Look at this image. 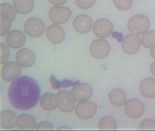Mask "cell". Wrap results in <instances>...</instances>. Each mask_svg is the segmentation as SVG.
<instances>
[{"label": "cell", "mask_w": 155, "mask_h": 131, "mask_svg": "<svg viewBox=\"0 0 155 131\" xmlns=\"http://www.w3.org/2000/svg\"><path fill=\"white\" fill-rule=\"evenodd\" d=\"M61 83H62V87L63 88H67L68 87H74L81 84V82L78 80L72 81L71 80L67 79H64L63 80L61 81Z\"/></svg>", "instance_id": "obj_30"}, {"label": "cell", "mask_w": 155, "mask_h": 131, "mask_svg": "<svg viewBox=\"0 0 155 131\" xmlns=\"http://www.w3.org/2000/svg\"><path fill=\"white\" fill-rule=\"evenodd\" d=\"M111 47L108 41L103 38L96 39L92 42L90 51L92 56L97 59H104L108 56Z\"/></svg>", "instance_id": "obj_4"}, {"label": "cell", "mask_w": 155, "mask_h": 131, "mask_svg": "<svg viewBox=\"0 0 155 131\" xmlns=\"http://www.w3.org/2000/svg\"><path fill=\"white\" fill-rule=\"evenodd\" d=\"M140 39L138 34H128L125 36L122 43L124 52L128 55H134L138 53L140 47Z\"/></svg>", "instance_id": "obj_9"}, {"label": "cell", "mask_w": 155, "mask_h": 131, "mask_svg": "<svg viewBox=\"0 0 155 131\" xmlns=\"http://www.w3.org/2000/svg\"><path fill=\"white\" fill-rule=\"evenodd\" d=\"M58 106L62 112L69 113L73 111L75 106L74 99L71 93L63 90L60 91L56 95Z\"/></svg>", "instance_id": "obj_11"}, {"label": "cell", "mask_w": 155, "mask_h": 131, "mask_svg": "<svg viewBox=\"0 0 155 131\" xmlns=\"http://www.w3.org/2000/svg\"><path fill=\"white\" fill-rule=\"evenodd\" d=\"M34 0H13L15 10L19 14H28L34 8Z\"/></svg>", "instance_id": "obj_23"}, {"label": "cell", "mask_w": 155, "mask_h": 131, "mask_svg": "<svg viewBox=\"0 0 155 131\" xmlns=\"http://www.w3.org/2000/svg\"><path fill=\"white\" fill-rule=\"evenodd\" d=\"M6 41L9 47L12 49H19L25 44L26 37L22 31L13 30L7 34Z\"/></svg>", "instance_id": "obj_15"}, {"label": "cell", "mask_w": 155, "mask_h": 131, "mask_svg": "<svg viewBox=\"0 0 155 131\" xmlns=\"http://www.w3.org/2000/svg\"><path fill=\"white\" fill-rule=\"evenodd\" d=\"M24 28L28 36L36 38L43 34L45 28L42 20L38 18H31L25 22Z\"/></svg>", "instance_id": "obj_5"}, {"label": "cell", "mask_w": 155, "mask_h": 131, "mask_svg": "<svg viewBox=\"0 0 155 131\" xmlns=\"http://www.w3.org/2000/svg\"><path fill=\"white\" fill-rule=\"evenodd\" d=\"M150 55L153 59H155V45H154L150 50Z\"/></svg>", "instance_id": "obj_35"}, {"label": "cell", "mask_w": 155, "mask_h": 131, "mask_svg": "<svg viewBox=\"0 0 155 131\" xmlns=\"http://www.w3.org/2000/svg\"><path fill=\"white\" fill-rule=\"evenodd\" d=\"M17 125V117L14 112L6 110L1 113V126L5 129L14 128Z\"/></svg>", "instance_id": "obj_19"}, {"label": "cell", "mask_w": 155, "mask_h": 131, "mask_svg": "<svg viewBox=\"0 0 155 131\" xmlns=\"http://www.w3.org/2000/svg\"><path fill=\"white\" fill-rule=\"evenodd\" d=\"M58 129H70V128L67 127L66 126H61L58 128Z\"/></svg>", "instance_id": "obj_36"}, {"label": "cell", "mask_w": 155, "mask_h": 131, "mask_svg": "<svg viewBox=\"0 0 155 131\" xmlns=\"http://www.w3.org/2000/svg\"><path fill=\"white\" fill-rule=\"evenodd\" d=\"M0 50H1L0 64H5L9 59V57L10 55V51L8 47L3 43L0 44Z\"/></svg>", "instance_id": "obj_27"}, {"label": "cell", "mask_w": 155, "mask_h": 131, "mask_svg": "<svg viewBox=\"0 0 155 131\" xmlns=\"http://www.w3.org/2000/svg\"><path fill=\"white\" fill-rule=\"evenodd\" d=\"M72 11L68 8L64 6H54L49 11L50 20L56 24H62L69 20Z\"/></svg>", "instance_id": "obj_6"}, {"label": "cell", "mask_w": 155, "mask_h": 131, "mask_svg": "<svg viewBox=\"0 0 155 131\" xmlns=\"http://www.w3.org/2000/svg\"><path fill=\"white\" fill-rule=\"evenodd\" d=\"M141 130L151 129L155 130V121L151 119H147L143 120L140 125Z\"/></svg>", "instance_id": "obj_29"}, {"label": "cell", "mask_w": 155, "mask_h": 131, "mask_svg": "<svg viewBox=\"0 0 155 131\" xmlns=\"http://www.w3.org/2000/svg\"><path fill=\"white\" fill-rule=\"evenodd\" d=\"M16 60L22 67H30L36 61V56L33 51L28 48H22L17 52Z\"/></svg>", "instance_id": "obj_16"}, {"label": "cell", "mask_w": 155, "mask_h": 131, "mask_svg": "<svg viewBox=\"0 0 155 131\" xmlns=\"http://www.w3.org/2000/svg\"><path fill=\"white\" fill-rule=\"evenodd\" d=\"M98 127L101 130H115L117 128V123L113 117L105 116L100 120Z\"/></svg>", "instance_id": "obj_24"}, {"label": "cell", "mask_w": 155, "mask_h": 131, "mask_svg": "<svg viewBox=\"0 0 155 131\" xmlns=\"http://www.w3.org/2000/svg\"><path fill=\"white\" fill-rule=\"evenodd\" d=\"M93 21L91 17L86 14H81L75 17L73 22L75 30L81 34H87L91 31Z\"/></svg>", "instance_id": "obj_14"}, {"label": "cell", "mask_w": 155, "mask_h": 131, "mask_svg": "<svg viewBox=\"0 0 155 131\" xmlns=\"http://www.w3.org/2000/svg\"><path fill=\"white\" fill-rule=\"evenodd\" d=\"M40 96L41 89L37 81L25 75L14 80L8 90L12 105L21 110L32 109L38 102Z\"/></svg>", "instance_id": "obj_1"}, {"label": "cell", "mask_w": 155, "mask_h": 131, "mask_svg": "<svg viewBox=\"0 0 155 131\" xmlns=\"http://www.w3.org/2000/svg\"><path fill=\"white\" fill-rule=\"evenodd\" d=\"M149 19L143 14H137L131 17L127 23V28L130 33L140 35L149 29Z\"/></svg>", "instance_id": "obj_3"}, {"label": "cell", "mask_w": 155, "mask_h": 131, "mask_svg": "<svg viewBox=\"0 0 155 131\" xmlns=\"http://www.w3.org/2000/svg\"><path fill=\"white\" fill-rule=\"evenodd\" d=\"M48 39L53 44H60L63 42L65 33L64 29L61 26L56 24L51 25L48 27L46 31Z\"/></svg>", "instance_id": "obj_17"}, {"label": "cell", "mask_w": 155, "mask_h": 131, "mask_svg": "<svg viewBox=\"0 0 155 131\" xmlns=\"http://www.w3.org/2000/svg\"><path fill=\"white\" fill-rule=\"evenodd\" d=\"M1 9V36H4L8 34L12 22L15 18L16 11L11 5L3 3L0 5Z\"/></svg>", "instance_id": "obj_2"}, {"label": "cell", "mask_w": 155, "mask_h": 131, "mask_svg": "<svg viewBox=\"0 0 155 131\" xmlns=\"http://www.w3.org/2000/svg\"><path fill=\"white\" fill-rule=\"evenodd\" d=\"M75 2L79 8L88 9L94 5L96 0H75Z\"/></svg>", "instance_id": "obj_28"}, {"label": "cell", "mask_w": 155, "mask_h": 131, "mask_svg": "<svg viewBox=\"0 0 155 131\" xmlns=\"http://www.w3.org/2000/svg\"><path fill=\"white\" fill-rule=\"evenodd\" d=\"M113 2L117 8L125 11L131 7L133 4V0H113Z\"/></svg>", "instance_id": "obj_26"}, {"label": "cell", "mask_w": 155, "mask_h": 131, "mask_svg": "<svg viewBox=\"0 0 155 131\" xmlns=\"http://www.w3.org/2000/svg\"><path fill=\"white\" fill-rule=\"evenodd\" d=\"M37 130H53V126L48 121H42L36 127Z\"/></svg>", "instance_id": "obj_31"}, {"label": "cell", "mask_w": 155, "mask_h": 131, "mask_svg": "<svg viewBox=\"0 0 155 131\" xmlns=\"http://www.w3.org/2000/svg\"><path fill=\"white\" fill-rule=\"evenodd\" d=\"M139 91L141 95L147 98L155 97V79H144L140 84Z\"/></svg>", "instance_id": "obj_18"}, {"label": "cell", "mask_w": 155, "mask_h": 131, "mask_svg": "<svg viewBox=\"0 0 155 131\" xmlns=\"http://www.w3.org/2000/svg\"><path fill=\"white\" fill-rule=\"evenodd\" d=\"M113 31V25L107 19H100L94 22L93 32L94 35L100 38H105L110 36Z\"/></svg>", "instance_id": "obj_10"}, {"label": "cell", "mask_w": 155, "mask_h": 131, "mask_svg": "<svg viewBox=\"0 0 155 131\" xmlns=\"http://www.w3.org/2000/svg\"><path fill=\"white\" fill-rule=\"evenodd\" d=\"M108 96L110 102L114 106H122L126 103L127 96L125 91L121 89L112 90Z\"/></svg>", "instance_id": "obj_20"}, {"label": "cell", "mask_w": 155, "mask_h": 131, "mask_svg": "<svg viewBox=\"0 0 155 131\" xmlns=\"http://www.w3.org/2000/svg\"><path fill=\"white\" fill-rule=\"evenodd\" d=\"M21 68L18 63L10 61L3 66L1 70V77L5 81L14 80L19 77Z\"/></svg>", "instance_id": "obj_12"}, {"label": "cell", "mask_w": 155, "mask_h": 131, "mask_svg": "<svg viewBox=\"0 0 155 131\" xmlns=\"http://www.w3.org/2000/svg\"><path fill=\"white\" fill-rule=\"evenodd\" d=\"M96 103L91 101H83L78 103L75 109V114L83 120L90 119L94 116L97 111Z\"/></svg>", "instance_id": "obj_7"}, {"label": "cell", "mask_w": 155, "mask_h": 131, "mask_svg": "<svg viewBox=\"0 0 155 131\" xmlns=\"http://www.w3.org/2000/svg\"><path fill=\"white\" fill-rule=\"evenodd\" d=\"M144 111V104L138 99H130L125 104V114L132 119H137L141 117Z\"/></svg>", "instance_id": "obj_8"}, {"label": "cell", "mask_w": 155, "mask_h": 131, "mask_svg": "<svg viewBox=\"0 0 155 131\" xmlns=\"http://www.w3.org/2000/svg\"><path fill=\"white\" fill-rule=\"evenodd\" d=\"M17 125L24 130H33L36 127V120L30 114H22L17 118Z\"/></svg>", "instance_id": "obj_21"}, {"label": "cell", "mask_w": 155, "mask_h": 131, "mask_svg": "<svg viewBox=\"0 0 155 131\" xmlns=\"http://www.w3.org/2000/svg\"><path fill=\"white\" fill-rule=\"evenodd\" d=\"M50 83L51 86L55 89H60L62 87V83L61 81L59 80L56 78L55 75L51 74L50 78Z\"/></svg>", "instance_id": "obj_32"}, {"label": "cell", "mask_w": 155, "mask_h": 131, "mask_svg": "<svg viewBox=\"0 0 155 131\" xmlns=\"http://www.w3.org/2000/svg\"><path fill=\"white\" fill-rule=\"evenodd\" d=\"M150 70H151V72L153 75L155 77V61L153 62L151 65Z\"/></svg>", "instance_id": "obj_34"}, {"label": "cell", "mask_w": 155, "mask_h": 131, "mask_svg": "<svg viewBox=\"0 0 155 131\" xmlns=\"http://www.w3.org/2000/svg\"><path fill=\"white\" fill-rule=\"evenodd\" d=\"M141 44L144 47L149 49L155 44V31H150L144 34L141 38Z\"/></svg>", "instance_id": "obj_25"}, {"label": "cell", "mask_w": 155, "mask_h": 131, "mask_svg": "<svg viewBox=\"0 0 155 131\" xmlns=\"http://www.w3.org/2000/svg\"><path fill=\"white\" fill-rule=\"evenodd\" d=\"M48 1L55 6H60L66 3L67 0H48Z\"/></svg>", "instance_id": "obj_33"}, {"label": "cell", "mask_w": 155, "mask_h": 131, "mask_svg": "<svg viewBox=\"0 0 155 131\" xmlns=\"http://www.w3.org/2000/svg\"><path fill=\"white\" fill-rule=\"evenodd\" d=\"M72 97L77 102H83L89 100L93 94L91 86L87 83L80 84L71 90Z\"/></svg>", "instance_id": "obj_13"}, {"label": "cell", "mask_w": 155, "mask_h": 131, "mask_svg": "<svg viewBox=\"0 0 155 131\" xmlns=\"http://www.w3.org/2000/svg\"><path fill=\"white\" fill-rule=\"evenodd\" d=\"M40 105L45 110H53L58 106L57 97L54 93H46L41 97L40 100Z\"/></svg>", "instance_id": "obj_22"}]
</instances>
